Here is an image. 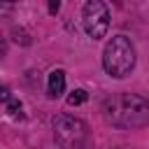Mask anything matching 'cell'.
I'll return each instance as SVG.
<instances>
[{"instance_id":"1","label":"cell","mask_w":149,"mask_h":149,"mask_svg":"<svg viewBox=\"0 0 149 149\" xmlns=\"http://www.w3.org/2000/svg\"><path fill=\"white\" fill-rule=\"evenodd\" d=\"M102 116L116 128H144L149 126V100L135 93H116L105 98Z\"/></svg>"},{"instance_id":"2","label":"cell","mask_w":149,"mask_h":149,"mask_svg":"<svg viewBox=\"0 0 149 149\" xmlns=\"http://www.w3.org/2000/svg\"><path fill=\"white\" fill-rule=\"evenodd\" d=\"M102 68L109 77H128L135 68V47L126 35H114L102 51Z\"/></svg>"},{"instance_id":"3","label":"cell","mask_w":149,"mask_h":149,"mask_svg":"<svg viewBox=\"0 0 149 149\" xmlns=\"http://www.w3.org/2000/svg\"><path fill=\"white\" fill-rule=\"evenodd\" d=\"M54 137L63 149H84L88 142V130L81 119L61 114L54 119Z\"/></svg>"},{"instance_id":"4","label":"cell","mask_w":149,"mask_h":149,"mask_svg":"<svg viewBox=\"0 0 149 149\" xmlns=\"http://www.w3.org/2000/svg\"><path fill=\"white\" fill-rule=\"evenodd\" d=\"M84 30L88 37L100 40L109 28V9L102 0H88L84 5Z\"/></svg>"},{"instance_id":"5","label":"cell","mask_w":149,"mask_h":149,"mask_svg":"<svg viewBox=\"0 0 149 149\" xmlns=\"http://www.w3.org/2000/svg\"><path fill=\"white\" fill-rule=\"evenodd\" d=\"M47 86H49V95H51V98H58V95L65 91V72H63V70H54V72H49V81H47Z\"/></svg>"},{"instance_id":"6","label":"cell","mask_w":149,"mask_h":149,"mask_svg":"<svg viewBox=\"0 0 149 149\" xmlns=\"http://www.w3.org/2000/svg\"><path fill=\"white\" fill-rule=\"evenodd\" d=\"M81 102H86V91H84V88H74V91L68 95V105H70V107H77V105H81Z\"/></svg>"},{"instance_id":"7","label":"cell","mask_w":149,"mask_h":149,"mask_svg":"<svg viewBox=\"0 0 149 149\" xmlns=\"http://www.w3.org/2000/svg\"><path fill=\"white\" fill-rule=\"evenodd\" d=\"M7 112H9L12 116H21V102H19V100H9Z\"/></svg>"},{"instance_id":"8","label":"cell","mask_w":149,"mask_h":149,"mask_svg":"<svg viewBox=\"0 0 149 149\" xmlns=\"http://www.w3.org/2000/svg\"><path fill=\"white\" fill-rule=\"evenodd\" d=\"M58 9H61V0H49V12L56 14Z\"/></svg>"},{"instance_id":"9","label":"cell","mask_w":149,"mask_h":149,"mask_svg":"<svg viewBox=\"0 0 149 149\" xmlns=\"http://www.w3.org/2000/svg\"><path fill=\"white\" fill-rule=\"evenodd\" d=\"M7 2H14V0H7Z\"/></svg>"},{"instance_id":"10","label":"cell","mask_w":149,"mask_h":149,"mask_svg":"<svg viewBox=\"0 0 149 149\" xmlns=\"http://www.w3.org/2000/svg\"><path fill=\"white\" fill-rule=\"evenodd\" d=\"M119 2H121V0H119Z\"/></svg>"}]
</instances>
